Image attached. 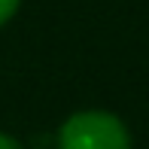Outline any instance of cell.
Segmentation results:
<instances>
[{"label": "cell", "mask_w": 149, "mask_h": 149, "mask_svg": "<svg viewBox=\"0 0 149 149\" xmlns=\"http://www.w3.org/2000/svg\"><path fill=\"white\" fill-rule=\"evenodd\" d=\"M58 149H131V134L113 113L82 110L61 125Z\"/></svg>", "instance_id": "1"}, {"label": "cell", "mask_w": 149, "mask_h": 149, "mask_svg": "<svg viewBox=\"0 0 149 149\" xmlns=\"http://www.w3.org/2000/svg\"><path fill=\"white\" fill-rule=\"evenodd\" d=\"M18 3H22V0H0V24H6L12 15H15Z\"/></svg>", "instance_id": "2"}, {"label": "cell", "mask_w": 149, "mask_h": 149, "mask_svg": "<svg viewBox=\"0 0 149 149\" xmlns=\"http://www.w3.org/2000/svg\"><path fill=\"white\" fill-rule=\"evenodd\" d=\"M0 149H24V146L18 143L15 137H9V134H3V131H0Z\"/></svg>", "instance_id": "3"}]
</instances>
